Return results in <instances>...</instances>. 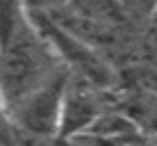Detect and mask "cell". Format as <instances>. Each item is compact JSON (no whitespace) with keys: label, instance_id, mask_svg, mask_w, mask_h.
Here are the masks:
<instances>
[{"label":"cell","instance_id":"6da1fadb","mask_svg":"<svg viewBox=\"0 0 157 146\" xmlns=\"http://www.w3.org/2000/svg\"><path fill=\"white\" fill-rule=\"evenodd\" d=\"M25 14H28L30 23L34 25L36 34L48 46V50L55 55L57 62H62V66L71 75L94 85L96 89H107L114 85L112 66L86 41H82L71 30H66L62 23H57L52 14H39V12H25Z\"/></svg>","mask_w":157,"mask_h":146},{"label":"cell","instance_id":"7a4b0ae2","mask_svg":"<svg viewBox=\"0 0 157 146\" xmlns=\"http://www.w3.org/2000/svg\"><path fill=\"white\" fill-rule=\"evenodd\" d=\"M68 75L71 73L66 69L59 66L41 87H36L7 112L9 119L32 137H57L59 107H62V96L66 89Z\"/></svg>","mask_w":157,"mask_h":146},{"label":"cell","instance_id":"3957f363","mask_svg":"<svg viewBox=\"0 0 157 146\" xmlns=\"http://www.w3.org/2000/svg\"><path fill=\"white\" fill-rule=\"evenodd\" d=\"M98 94L100 91L94 85L75 78V75H68L66 89L62 96V107H59V123H57L59 142H66V139L86 130L89 123L102 112Z\"/></svg>","mask_w":157,"mask_h":146},{"label":"cell","instance_id":"277c9868","mask_svg":"<svg viewBox=\"0 0 157 146\" xmlns=\"http://www.w3.org/2000/svg\"><path fill=\"white\" fill-rule=\"evenodd\" d=\"M118 9L137 16H157V0H114Z\"/></svg>","mask_w":157,"mask_h":146}]
</instances>
